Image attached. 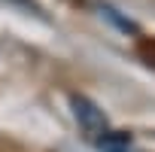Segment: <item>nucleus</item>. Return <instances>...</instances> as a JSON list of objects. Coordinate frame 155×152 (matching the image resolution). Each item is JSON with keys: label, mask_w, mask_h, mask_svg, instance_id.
Wrapping results in <instances>:
<instances>
[{"label": "nucleus", "mask_w": 155, "mask_h": 152, "mask_svg": "<svg viewBox=\"0 0 155 152\" xmlns=\"http://www.w3.org/2000/svg\"><path fill=\"white\" fill-rule=\"evenodd\" d=\"M94 146H97V152H137L131 137L125 131H113V128L104 131L101 137H94Z\"/></svg>", "instance_id": "f03ea898"}, {"label": "nucleus", "mask_w": 155, "mask_h": 152, "mask_svg": "<svg viewBox=\"0 0 155 152\" xmlns=\"http://www.w3.org/2000/svg\"><path fill=\"white\" fill-rule=\"evenodd\" d=\"M70 110H73L76 122H79V128H82L85 134L101 137L104 131H110V119H107V113H104L94 101H88V97H82V94H70Z\"/></svg>", "instance_id": "f257e3e1"}]
</instances>
